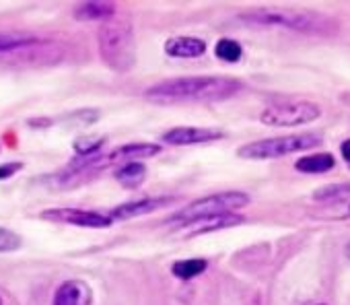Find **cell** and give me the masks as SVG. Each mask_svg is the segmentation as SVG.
Here are the masks:
<instances>
[{"label":"cell","instance_id":"cell-5","mask_svg":"<svg viewBox=\"0 0 350 305\" xmlns=\"http://www.w3.org/2000/svg\"><path fill=\"white\" fill-rule=\"evenodd\" d=\"M247 204H250V196L245 192H219V194L204 196L200 200L190 202L182 211L173 213L169 221L182 223V227H184L188 223H194V221H200L206 217H217V215H227V213L239 211Z\"/></svg>","mask_w":350,"mask_h":305},{"label":"cell","instance_id":"cell-16","mask_svg":"<svg viewBox=\"0 0 350 305\" xmlns=\"http://www.w3.org/2000/svg\"><path fill=\"white\" fill-rule=\"evenodd\" d=\"M344 198H350V182L321 186L313 192L315 202H336V200H344Z\"/></svg>","mask_w":350,"mask_h":305},{"label":"cell","instance_id":"cell-7","mask_svg":"<svg viewBox=\"0 0 350 305\" xmlns=\"http://www.w3.org/2000/svg\"><path fill=\"white\" fill-rule=\"evenodd\" d=\"M42 219L48 221H56V223H70V225H79V227H107L111 223V219L107 215L101 213H93V211H81V209H50L42 213Z\"/></svg>","mask_w":350,"mask_h":305},{"label":"cell","instance_id":"cell-25","mask_svg":"<svg viewBox=\"0 0 350 305\" xmlns=\"http://www.w3.org/2000/svg\"><path fill=\"white\" fill-rule=\"evenodd\" d=\"M346 219H350V204H348V209H346V215H344Z\"/></svg>","mask_w":350,"mask_h":305},{"label":"cell","instance_id":"cell-11","mask_svg":"<svg viewBox=\"0 0 350 305\" xmlns=\"http://www.w3.org/2000/svg\"><path fill=\"white\" fill-rule=\"evenodd\" d=\"M241 223H243V217H241V215L227 213V215L206 217V219L188 223V225H184V227L190 229L186 235H188V237H194V235H204V233H211V231H221V229H227V227H235V225H241Z\"/></svg>","mask_w":350,"mask_h":305},{"label":"cell","instance_id":"cell-6","mask_svg":"<svg viewBox=\"0 0 350 305\" xmlns=\"http://www.w3.org/2000/svg\"><path fill=\"white\" fill-rule=\"evenodd\" d=\"M321 109L313 101H276L262 109L260 122L274 128H297L315 122Z\"/></svg>","mask_w":350,"mask_h":305},{"label":"cell","instance_id":"cell-20","mask_svg":"<svg viewBox=\"0 0 350 305\" xmlns=\"http://www.w3.org/2000/svg\"><path fill=\"white\" fill-rule=\"evenodd\" d=\"M215 54H217V58H221L225 62H237L241 58L243 50L235 40H221L215 48Z\"/></svg>","mask_w":350,"mask_h":305},{"label":"cell","instance_id":"cell-24","mask_svg":"<svg viewBox=\"0 0 350 305\" xmlns=\"http://www.w3.org/2000/svg\"><path fill=\"white\" fill-rule=\"evenodd\" d=\"M340 101L346 105V107H350V91H346V93H342L340 95Z\"/></svg>","mask_w":350,"mask_h":305},{"label":"cell","instance_id":"cell-9","mask_svg":"<svg viewBox=\"0 0 350 305\" xmlns=\"http://www.w3.org/2000/svg\"><path fill=\"white\" fill-rule=\"evenodd\" d=\"M175 198H167V196H157V198H140V200H134V202H124L120 207H116L107 217L113 221H126V219H132V217H142V215H150L167 204H171Z\"/></svg>","mask_w":350,"mask_h":305},{"label":"cell","instance_id":"cell-19","mask_svg":"<svg viewBox=\"0 0 350 305\" xmlns=\"http://www.w3.org/2000/svg\"><path fill=\"white\" fill-rule=\"evenodd\" d=\"M38 40L27 34H0V52H9L17 48H25L29 44H36Z\"/></svg>","mask_w":350,"mask_h":305},{"label":"cell","instance_id":"cell-18","mask_svg":"<svg viewBox=\"0 0 350 305\" xmlns=\"http://www.w3.org/2000/svg\"><path fill=\"white\" fill-rule=\"evenodd\" d=\"M103 142H105V138H101V136H81V138L75 140V148H77V152L81 157L87 159V157L99 155Z\"/></svg>","mask_w":350,"mask_h":305},{"label":"cell","instance_id":"cell-4","mask_svg":"<svg viewBox=\"0 0 350 305\" xmlns=\"http://www.w3.org/2000/svg\"><path fill=\"white\" fill-rule=\"evenodd\" d=\"M323 142V136L317 132H303V134H288V136H276V138H264L250 144H243L237 155L241 159H278L293 155V152H303L307 148H315Z\"/></svg>","mask_w":350,"mask_h":305},{"label":"cell","instance_id":"cell-15","mask_svg":"<svg viewBox=\"0 0 350 305\" xmlns=\"http://www.w3.org/2000/svg\"><path fill=\"white\" fill-rule=\"evenodd\" d=\"M146 178V168L138 161H130V163H124L118 172H116V180L128 188V190H134L138 188Z\"/></svg>","mask_w":350,"mask_h":305},{"label":"cell","instance_id":"cell-2","mask_svg":"<svg viewBox=\"0 0 350 305\" xmlns=\"http://www.w3.org/2000/svg\"><path fill=\"white\" fill-rule=\"evenodd\" d=\"M239 21L252 25H264V27H284L309 36H334L338 31V23L332 17L305 9L264 7L239 15Z\"/></svg>","mask_w":350,"mask_h":305},{"label":"cell","instance_id":"cell-21","mask_svg":"<svg viewBox=\"0 0 350 305\" xmlns=\"http://www.w3.org/2000/svg\"><path fill=\"white\" fill-rule=\"evenodd\" d=\"M19 248H21V237L11 229L0 227V254H3V252H15Z\"/></svg>","mask_w":350,"mask_h":305},{"label":"cell","instance_id":"cell-23","mask_svg":"<svg viewBox=\"0 0 350 305\" xmlns=\"http://www.w3.org/2000/svg\"><path fill=\"white\" fill-rule=\"evenodd\" d=\"M340 152H342V159H344V161L350 165V138L342 142V146H340Z\"/></svg>","mask_w":350,"mask_h":305},{"label":"cell","instance_id":"cell-13","mask_svg":"<svg viewBox=\"0 0 350 305\" xmlns=\"http://www.w3.org/2000/svg\"><path fill=\"white\" fill-rule=\"evenodd\" d=\"M116 15V5L105 0H89L75 7V17L79 21H105Z\"/></svg>","mask_w":350,"mask_h":305},{"label":"cell","instance_id":"cell-22","mask_svg":"<svg viewBox=\"0 0 350 305\" xmlns=\"http://www.w3.org/2000/svg\"><path fill=\"white\" fill-rule=\"evenodd\" d=\"M23 165L21 163H7V165H0V180H5V178H11L15 172H19Z\"/></svg>","mask_w":350,"mask_h":305},{"label":"cell","instance_id":"cell-8","mask_svg":"<svg viewBox=\"0 0 350 305\" xmlns=\"http://www.w3.org/2000/svg\"><path fill=\"white\" fill-rule=\"evenodd\" d=\"M223 130L215 128H194V126H180V128H171L163 134V140L167 144H200V142H213L223 138Z\"/></svg>","mask_w":350,"mask_h":305},{"label":"cell","instance_id":"cell-10","mask_svg":"<svg viewBox=\"0 0 350 305\" xmlns=\"http://www.w3.org/2000/svg\"><path fill=\"white\" fill-rule=\"evenodd\" d=\"M93 293L85 280H66L54 295V305H91Z\"/></svg>","mask_w":350,"mask_h":305},{"label":"cell","instance_id":"cell-3","mask_svg":"<svg viewBox=\"0 0 350 305\" xmlns=\"http://www.w3.org/2000/svg\"><path fill=\"white\" fill-rule=\"evenodd\" d=\"M99 54L103 62L118 72H126L134 66V31L126 21H111L105 23L97 36Z\"/></svg>","mask_w":350,"mask_h":305},{"label":"cell","instance_id":"cell-17","mask_svg":"<svg viewBox=\"0 0 350 305\" xmlns=\"http://www.w3.org/2000/svg\"><path fill=\"white\" fill-rule=\"evenodd\" d=\"M206 270V260H180V262H175L171 272L173 276H178L182 280H190L198 274H202Z\"/></svg>","mask_w":350,"mask_h":305},{"label":"cell","instance_id":"cell-14","mask_svg":"<svg viewBox=\"0 0 350 305\" xmlns=\"http://www.w3.org/2000/svg\"><path fill=\"white\" fill-rule=\"evenodd\" d=\"M336 159L329 152H313V155H305L295 163V170L301 174H325L334 170Z\"/></svg>","mask_w":350,"mask_h":305},{"label":"cell","instance_id":"cell-12","mask_svg":"<svg viewBox=\"0 0 350 305\" xmlns=\"http://www.w3.org/2000/svg\"><path fill=\"white\" fill-rule=\"evenodd\" d=\"M206 52V44L200 38H171L165 42V54L173 58H198Z\"/></svg>","mask_w":350,"mask_h":305},{"label":"cell","instance_id":"cell-1","mask_svg":"<svg viewBox=\"0 0 350 305\" xmlns=\"http://www.w3.org/2000/svg\"><path fill=\"white\" fill-rule=\"evenodd\" d=\"M243 83L231 77H182L161 81L144 91L152 103H182V101H225L239 93Z\"/></svg>","mask_w":350,"mask_h":305},{"label":"cell","instance_id":"cell-27","mask_svg":"<svg viewBox=\"0 0 350 305\" xmlns=\"http://www.w3.org/2000/svg\"><path fill=\"white\" fill-rule=\"evenodd\" d=\"M319 305H323V303H319Z\"/></svg>","mask_w":350,"mask_h":305},{"label":"cell","instance_id":"cell-26","mask_svg":"<svg viewBox=\"0 0 350 305\" xmlns=\"http://www.w3.org/2000/svg\"><path fill=\"white\" fill-rule=\"evenodd\" d=\"M0 305H3V301H0Z\"/></svg>","mask_w":350,"mask_h":305}]
</instances>
